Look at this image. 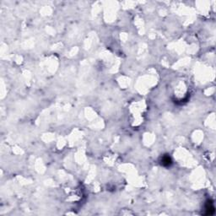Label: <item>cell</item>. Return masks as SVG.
<instances>
[{"label":"cell","instance_id":"cell-2","mask_svg":"<svg viewBox=\"0 0 216 216\" xmlns=\"http://www.w3.org/2000/svg\"><path fill=\"white\" fill-rule=\"evenodd\" d=\"M161 164L164 166H170L172 164V160L169 155H164L161 158Z\"/></svg>","mask_w":216,"mask_h":216},{"label":"cell","instance_id":"cell-1","mask_svg":"<svg viewBox=\"0 0 216 216\" xmlns=\"http://www.w3.org/2000/svg\"><path fill=\"white\" fill-rule=\"evenodd\" d=\"M215 210L214 204H213L212 202L209 200L207 202L206 205H205V213L204 214L206 215H212L215 214Z\"/></svg>","mask_w":216,"mask_h":216}]
</instances>
